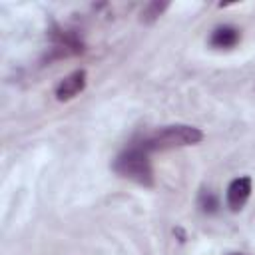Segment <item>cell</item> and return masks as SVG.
Instances as JSON below:
<instances>
[{"mask_svg":"<svg viewBox=\"0 0 255 255\" xmlns=\"http://www.w3.org/2000/svg\"><path fill=\"white\" fill-rule=\"evenodd\" d=\"M251 195V177H235L227 187V207L231 211H239Z\"/></svg>","mask_w":255,"mask_h":255,"instance_id":"5b68a950","label":"cell"},{"mask_svg":"<svg viewBox=\"0 0 255 255\" xmlns=\"http://www.w3.org/2000/svg\"><path fill=\"white\" fill-rule=\"evenodd\" d=\"M235 255H241V253H235Z\"/></svg>","mask_w":255,"mask_h":255,"instance_id":"9c48e42d","label":"cell"},{"mask_svg":"<svg viewBox=\"0 0 255 255\" xmlns=\"http://www.w3.org/2000/svg\"><path fill=\"white\" fill-rule=\"evenodd\" d=\"M54 38V50L56 56H74V54H82L84 52V42L80 40V36L72 30H60L52 34Z\"/></svg>","mask_w":255,"mask_h":255,"instance_id":"277c9868","label":"cell"},{"mask_svg":"<svg viewBox=\"0 0 255 255\" xmlns=\"http://www.w3.org/2000/svg\"><path fill=\"white\" fill-rule=\"evenodd\" d=\"M239 38H241V34H239L237 28H233V26H219V28L213 30V34L209 38V44L213 48H219V50H229V48H233L239 42Z\"/></svg>","mask_w":255,"mask_h":255,"instance_id":"8992f818","label":"cell"},{"mask_svg":"<svg viewBox=\"0 0 255 255\" xmlns=\"http://www.w3.org/2000/svg\"><path fill=\"white\" fill-rule=\"evenodd\" d=\"M201 139H203V131L199 128L175 124V126H163L151 133H145L135 143L139 147H143L147 153H151V151H165V149L195 145Z\"/></svg>","mask_w":255,"mask_h":255,"instance_id":"6da1fadb","label":"cell"},{"mask_svg":"<svg viewBox=\"0 0 255 255\" xmlns=\"http://www.w3.org/2000/svg\"><path fill=\"white\" fill-rule=\"evenodd\" d=\"M114 169L126 177V179H131L139 185H153V167H151V159H149V153L139 147L135 141L131 145H128L114 161Z\"/></svg>","mask_w":255,"mask_h":255,"instance_id":"7a4b0ae2","label":"cell"},{"mask_svg":"<svg viewBox=\"0 0 255 255\" xmlns=\"http://www.w3.org/2000/svg\"><path fill=\"white\" fill-rule=\"evenodd\" d=\"M84 88H86V70H76V72L68 74L56 86V100L58 102H68V100L76 98Z\"/></svg>","mask_w":255,"mask_h":255,"instance_id":"3957f363","label":"cell"},{"mask_svg":"<svg viewBox=\"0 0 255 255\" xmlns=\"http://www.w3.org/2000/svg\"><path fill=\"white\" fill-rule=\"evenodd\" d=\"M199 207L203 209V211H215L217 209V199H215V195L211 193V191H201V195H199Z\"/></svg>","mask_w":255,"mask_h":255,"instance_id":"ba28073f","label":"cell"},{"mask_svg":"<svg viewBox=\"0 0 255 255\" xmlns=\"http://www.w3.org/2000/svg\"><path fill=\"white\" fill-rule=\"evenodd\" d=\"M167 8V4L165 2H149L145 8H143V12H141V20L143 22H153L157 16H161V12Z\"/></svg>","mask_w":255,"mask_h":255,"instance_id":"52a82bcc","label":"cell"}]
</instances>
